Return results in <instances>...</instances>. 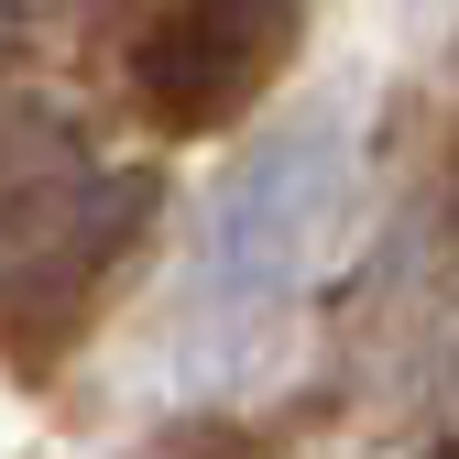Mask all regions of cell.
<instances>
[{
    "label": "cell",
    "mask_w": 459,
    "mask_h": 459,
    "mask_svg": "<svg viewBox=\"0 0 459 459\" xmlns=\"http://www.w3.org/2000/svg\"><path fill=\"white\" fill-rule=\"evenodd\" d=\"M339 176H351V143H339L328 109H317V121L263 132V143L208 186V219H197V273H208V296H219V307L284 296V284L307 273L328 208H339Z\"/></svg>",
    "instance_id": "cell-1"
},
{
    "label": "cell",
    "mask_w": 459,
    "mask_h": 459,
    "mask_svg": "<svg viewBox=\"0 0 459 459\" xmlns=\"http://www.w3.org/2000/svg\"><path fill=\"white\" fill-rule=\"evenodd\" d=\"M307 0H164L132 44V88L153 132H230L296 66Z\"/></svg>",
    "instance_id": "cell-2"
}]
</instances>
